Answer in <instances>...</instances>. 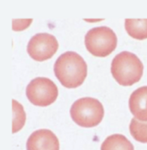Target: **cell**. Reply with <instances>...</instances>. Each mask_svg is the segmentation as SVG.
I'll use <instances>...</instances> for the list:
<instances>
[{"mask_svg":"<svg viewBox=\"0 0 147 150\" xmlns=\"http://www.w3.org/2000/svg\"><path fill=\"white\" fill-rule=\"evenodd\" d=\"M87 66L82 56L74 51L62 53L56 60L54 71L61 84L68 88L80 86L87 75Z\"/></svg>","mask_w":147,"mask_h":150,"instance_id":"1","label":"cell"},{"mask_svg":"<svg viewBox=\"0 0 147 150\" xmlns=\"http://www.w3.org/2000/svg\"><path fill=\"white\" fill-rule=\"evenodd\" d=\"M143 66L139 58L134 53L123 51L117 54L111 64L112 75L121 86H131L141 79Z\"/></svg>","mask_w":147,"mask_h":150,"instance_id":"2","label":"cell"},{"mask_svg":"<svg viewBox=\"0 0 147 150\" xmlns=\"http://www.w3.org/2000/svg\"><path fill=\"white\" fill-rule=\"evenodd\" d=\"M70 115L78 125L91 128L100 123L104 116V109L101 103L95 98H80L72 105Z\"/></svg>","mask_w":147,"mask_h":150,"instance_id":"3","label":"cell"},{"mask_svg":"<svg viewBox=\"0 0 147 150\" xmlns=\"http://www.w3.org/2000/svg\"><path fill=\"white\" fill-rule=\"evenodd\" d=\"M84 42L87 49L92 55L105 57L115 50L117 38L110 28L100 26L89 30L85 36Z\"/></svg>","mask_w":147,"mask_h":150,"instance_id":"4","label":"cell"},{"mask_svg":"<svg viewBox=\"0 0 147 150\" xmlns=\"http://www.w3.org/2000/svg\"><path fill=\"white\" fill-rule=\"evenodd\" d=\"M57 86L51 79L38 77L33 79L26 88L30 101L36 106L46 107L52 104L58 96Z\"/></svg>","mask_w":147,"mask_h":150,"instance_id":"5","label":"cell"},{"mask_svg":"<svg viewBox=\"0 0 147 150\" xmlns=\"http://www.w3.org/2000/svg\"><path fill=\"white\" fill-rule=\"evenodd\" d=\"M58 48L56 37L48 33H39L31 37L27 46V51L35 60L43 61L50 58Z\"/></svg>","mask_w":147,"mask_h":150,"instance_id":"6","label":"cell"},{"mask_svg":"<svg viewBox=\"0 0 147 150\" xmlns=\"http://www.w3.org/2000/svg\"><path fill=\"white\" fill-rule=\"evenodd\" d=\"M27 150H59L58 138L51 131L46 129L34 132L28 139Z\"/></svg>","mask_w":147,"mask_h":150,"instance_id":"7","label":"cell"},{"mask_svg":"<svg viewBox=\"0 0 147 150\" xmlns=\"http://www.w3.org/2000/svg\"><path fill=\"white\" fill-rule=\"evenodd\" d=\"M129 105L130 111L137 120L147 122V86L139 88L132 93Z\"/></svg>","mask_w":147,"mask_h":150,"instance_id":"8","label":"cell"},{"mask_svg":"<svg viewBox=\"0 0 147 150\" xmlns=\"http://www.w3.org/2000/svg\"><path fill=\"white\" fill-rule=\"evenodd\" d=\"M125 28L129 36L138 40L147 38V19H126Z\"/></svg>","mask_w":147,"mask_h":150,"instance_id":"9","label":"cell"},{"mask_svg":"<svg viewBox=\"0 0 147 150\" xmlns=\"http://www.w3.org/2000/svg\"><path fill=\"white\" fill-rule=\"evenodd\" d=\"M101 150H134V147L125 136L115 134L105 139L101 144Z\"/></svg>","mask_w":147,"mask_h":150,"instance_id":"10","label":"cell"},{"mask_svg":"<svg viewBox=\"0 0 147 150\" xmlns=\"http://www.w3.org/2000/svg\"><path fill=\"white\" fill-rule=\"evenodd\" d=\"M13 133H15L21 129L26 120V115L23 106L15 100H13Z\"/></svg>","mask_w":147,"mask_h":150,"instance_id":"11","label":"cell"},{"mask_svg":"<svg viewBox=\"0 0 147 150\" xmlns=\"http://www.w3.org/2000/svg\"><path fill=\"white\" fill-rule=\"evenodd\" d=\"M129 131L136 140L147 143V123L139 122L136 118H133L129 125Z\"/></svg>","mask_w":147,"mask_h":150,"instance_id":"12","label":"cell"}]
</instances>
